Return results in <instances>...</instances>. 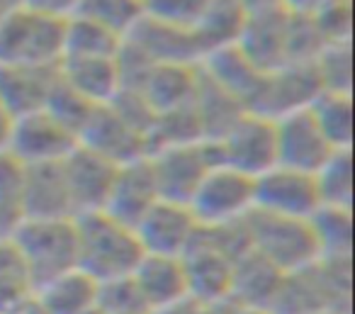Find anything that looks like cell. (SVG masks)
I'll use <instances>...</instances> for the list:
<instances>
[{
    "label": "cell",
    "instance_id": "obj_1",
    "mask_svg": "<svg viewBox=\"0 0 355 314\" xmlns=\"http://www.w3.org/2000/svg\"><path fill=\"white\" fill-rule=\"evenodd\" d=\"M78 263L76 268L93 283H107L134 273L144 251L132 226L112 220L105 212L76 217Z\"/></svg>",
    "mask_w": 355,
    "mask_h": 314
},
{
    "label": "cell",
    "instance_id": "obj_2",
    "mask_svg": "<svg viewBox=\"0 0 355 314\" xmlns=\"http://www.w3.org/2000/svg\"><path fill=\"white\" fill-rule=\"evenodd\" d=\"M10 239L15 241L35 288L76 270V220H25Z\"/></svg>",
    "mask_w": 355,
    "mask_h": 314
},
{
    "label": "cell",
    "instance_id": "obj_3",
    "mask_svg": "<svg viewBox=\"0 0 355 314\" xmlns=\"http://www.w3.org/2000/svg\"><path fill=\"white\" fill-rule=\"evenodd\" d=\"M64 22L20 6L0 22V66H59Z\"/></svg>",
    "mask_w": 355,
    "mask_h": 314
},
{
    "label": "cell",
    "instance_id": "obj_4",
    "mask_svg": "<svg viewBox=\"0 0 355 314\" xmlns=\"http://www.w3.org/2000/svg\"><path fill=\"white\" fill-rule=\"evenodd\" d=\"M246 229L251 251L285 275L309 268L321 258L309 220H290L253 210L246 217Z\"/></svg>",
    "mask_w": 355,
    "mask_h": 314
},
{
    "label": "cell",
    "instance_id": "obj_5",
    "mask_svg": "<svg viewBox=\"0 0 355 314\" xmlns=\"http://www.w3.org/2000/svg\"><path fill=\"white\" fill-rule=\"evenodd\" d=\"M321 93L314 64H285L261 76L246 113L277 122L287 115L309 110Z\"/></svg>",
    "mask_w": 355,
    "mask_h": 314
},
{
    "label": "cell",
    "instance_id": "obj_6",
    "mask_svg": "<svg viewBox=\"0 0 355 314\" xmlns=\"http://www.w3.org/2000/svg\"><path fill=\"white\" fill-rule=\"evenodd\" d=\"M153 181L161 200L188 205L202 178L219 166L214 142H198L188 147H171L148 154Z\"/></svg>",
    "mask_w": 355,
    "mask_h": 314
},
{
    "label": "cell",
    "instance_id": "obj_7",
    "mask_svg": "<svg viewBox=\"0 0 355 314\" xmlns=\"http://www.w3.org/2000/svg\"><path fill=\"white\" fill-rule=\"evenodd\" d=\"M200 226H222L253 212V181L232 168L214 166L188 202Z\"/></svg>",
    "mask_w": 355,
    "mask_h": 314
},
{
    "label": "cell",
    "instance_id": "obj_8",
    "mask_svg": "<svg viewBox=\"0 0 355 314\" xmlns=\"http://www.w3.org/2000/svg\"><path fill=\"white\" fill-rule=\"evenodd\" d=\"M214 149L219 166L256 181L258 176L277 166L275 122L251 113L241 115L239 122L214 142Z\"/></svg>",
    "mask_w": 355,
    "mask_h": 314
},
{
    "label": "cell",
    "instance_id": "obj_9",
    "mask_svg": "<svg viewBox=\"0 0 355 314\" xmlns=\"http://www.w3.org/2000/svg\"><path fill=\"white\" fill-rule=\"evenodd\" d=\"M321 207L316 181L309 173L272 166L253 181V210L290 220H311Z\"/></svg>",
    "mask_w": 355,
    "mask_h": 314
},
{
    "label": "cell",
    "instance_id": "obj_10",
    "mask_svg": "<svg viewBox=\"0 0 355 314\" xmlns=\"http://www.w3.org/2000/svg\"><path fill=\"white\" fill-rule=\"evenodd\" d=\"M76 147L78 139L42 110L12 119L6 151L15 156L22 166H40V163H61Z\"/></svg>",
    "mask_w": 355,
    "mask_h": 314
},
{
    "label": "cell",
    "instance_id": "obj_11",
    "mask_svg": "<svg viewBox=\"0 0 355 314\" xmlns=\"http://www.w3.org/2000/svg\"><path fill=\"white\" fill-rule=\"evenodd\" d=\"M200 231L198 220L188 205L158 200L134 226L144 254L183 258Z\"/></svg>",
    "mask_w": 355,
    "mask_h": 314
},
{
    "label": "cell",
    "instance_id": "obj_12",
    "mask_svg": "<svg viewBox=\"0 0 355 314\" xmlns=\"http://www.w3.org/2000/svg\"><path fill=\"white\" fill-rule=\"evenodd\" d=\"M275 151L277 166L314 176L334 156L336 149L326 142L309 110H302L275 122Z\"/></svg>",
    "mask_w": 355,
    "mask_h": 314
},
{
    "label": "cell",
    "instance_id": "obj_13",
    "mask_svg": "<svg viewBox=\"0 0 355 314\" xmlns=\"http://www.w3.org/2000/svg\"><path fill=\"white\" fill-rule=\"evenodd\" d=\"M180 261H183L185 280H188V297H193L195 302L229 299L234 261L209 239L202 226Z\"/></svg>",
    "mask_w": 355,
    "mask_h": 314
},
{
    "label": "cell",
    "instance_id": "obj_14",
    "mask_svg": "<svg viewBox=\"0 0 355 314\" xmlns=\"http://www.w3.org/2000/svg\"><path fill=\"white\" fill-rule=\"evenodd\" d=\"M78 144L103 156L105 161L114 163V166H124V163L148 156L146 137L134 127H129L110 105L95 108L93 117L80 132Z\"/></svg>",
    "mask_w": 355,
    "mask_h": 314
},
{
    "label": "cell",
    "instance_id": "obj_15",
    "mask_svg": "<svg viewBox=\"0 0 355 314\" xmlns=\"http://www.w3.org/2000/svg\"><path fill=\"white\" fill-rule=\"evenodd\" d=\"M61 168H64V178L66 185H69L76 217L90 215V212H103L117 166L78 144L61 161Z\"/></svg>",
    "mask_w": 355,
    "mask_h": 314
},
{
    "label": "cell",
    "instance_id": "obj_16",
    "mask_svg": "<svg viewBox=\"0 0 355 314\" xmlns=\"http://www.w3.org/2000/svg\"><path fill=\"white\" fill-rule=\"evenodd\" d=\"M158 200L161 197H158L151 163H148L146 156V158H139V161L117 166V173H114L112 188H110V195L103 212L134 229L139 224V220Z\"/></svg>",
    "mask_w": 355,
    "mask_h": 314
},
{
    "label": "cell",
    "instance_id": "obj_17",
    "mask_svg": "<svg viewBox=\"0 0 355 314\" xmlns=\"http://www.w3.org/2000/svg\"><path fill=\"white\" fill-rule=\"evenodd\" d=\"M56 81V66H0V108L10 119L42 113Z\"/></svg>",
    "mask_w": 355,
    "mask_h": 314
},
{
    "label": "cell",
    "instance_id": "obj_18",
    "mask_svg": "<svg viewBox=\"0 0 355 314\" xmlns=\"http://www.w3.org/2000/svg\"><path fill=\"white\" fill-rule=\"evenodd\" d=\"M285 40L287 13L277 6L270 10L248 15L236 47L261 74H268V71H275L287 64Z\"/></svg>",
    "mask_w": 355,
    "mask_h": 314
},
{
    "label": "cell",
    "instance_id": "obj_19",
    "mask_svg": "<svg viewBox=\"0 0 355 314\" xmlns=\"http://www.w3.org/2000/svg\"><path fill=\"white\" fill-rule=\"evenodd\" d=\"M25 220H76L61 163L25 166Z\"/></svg>",
    "mask_w": 355,
    "mask_h": 314
},
{
    "label": "cell",
    "instance_id": "obj_20",
    "mask_svg": "<svg viewBox=\"0 0 355 314\" xmlns=\"http://www.w3.org/2000/svg\"><path fill=\"white\" fill-rule=\"evenodd\" d=\"M146 59H151L156 66L161 64H185L200 66L202 51L195 42L193 30H180V27L161 25L148 17H144L132 35L127 37Z\"/></svg>",
    "mask_w": 355,
    "mask_h": 314
},
{
    "label": "cell",
    "instance_id": "obj_21",
    "mask_svg": "<svg viewBox=\"0 0 355 314\" xmlns=\"http://www.w3.org/2000/svg\"><path fill=\"white\" fill-rule=\"evenodd\" d=\"M285 273L268 263L256 251H248L234 261L232 285H229V302L239 307H261L272 309L277 292L282 288Z\"/></svg>",
    "mask_w": 355,
    "mask_h": 314
},
{
    "label": "cell",
    "instance_id": "obj_22",
    "mask_svg": "<svg viewBox=\"0 0 355 314\" xmlns=\"http://www.w3.org/2000/svg\"><path fill=\"white\" fill-rule=\"evenodd\" d=\"M132 280L148 312L188 297V280L180 258L144 254L134 268Z\"/></svg>",
    "mask_w": 355,
    "mask_h": 314
},
{
    "label": "cell",
    "instance_id": "obj_23",
    "mask_svg": "<svg viewBox=\"0 0 355 314\" xmlns=\"http://www.w3.org/2000/svg\"><path fill=\"white\" fill-rule=\"evenodd\" d=\"M59 78L95 108H103L119 93V74L114 59H61Z\"/></svg>",
    "mask_w": 355,
    "mask_h": 314
},
{
    "label": "cell",
    "instance_id": "obj_24",
    "mask_svg": "<svg viewBox=\"0 0 355 314\" xmlns=\"http://www.w3.org/2000/svg\"><path fill=\"white\" fill-rule=\"evenodd\" d=\"M200 74L207 81H212L217 88L227 90L229 95L239 100L246 108L251 100L253 90H256L258 81H261V71L243 56V51L234 47H224V49L209 51L200 61Z\"/></svg>",
    "mask_w": 355,
    "mask_h": 314
},
{
    "label": "cell",
    "instance_id": "obj_25",
    "mask_svg": "<svg viewBox=\"0 0 355 314\" xmlns=\"http://www.w3.org/2000/svg\"><path fill=\"white\" fill-rule=\"evenodd\" d=\"M200 83V66L185 64H161L153 66L141 95L153 108V113L161 115L168 110L190 105L195 98V90Z\"/></svg>",
    "mask_w": 355,
    "mask_h": 314
},
{
    "label": "cell",
    "instance_id": "obj_26",
    "mask_svg": "<svg viewBox=\"0 0 355 314\" xmlns=\"http://www.w3.org/2000/svg\"><path fill=\"white\" fill-rule=\"evenodd\" d=\"M98 283L78 268L37 288V304L42 314H90L95 307Z\"/></svg>",
    "mask_w": 355,
    "mask_h": 314
},
{
    "label": "cell",
    "instance_id": "obj_27",
    "mask_svg": "<svg viewBox=\"0 0 355 314\" xmlns=\"http://www.w3.org/2000/svg\"><path fill=\"white\" fill-rule=\"evenodd\" d=\"M246 10L236 0H209L207 10L193 27L195 42H198L202 56L236 44L243 25H246Z\"/></svg>",
    "mask_w": 355,
    "mask_h": 314
},
{
    "label": "cell",
    "instance_id": "obj_28",
    "mask_svg": "<svg viewBox=\"0 0 355 314\" xmlns=\"http://www.w3.org/2000/svg\"><path fill=\"white\" fill-rule=\"evenodd\" d=\"M193 108L200 119V127H202L205 142H217L219 137H224L239 122L241 115H246V108L234 95L217 88L202 74H200V83L198 90H195Z\"/></svg>",
    "mask_w": 355,
    "mask_h": 314
},
{
    "label": "cell",
    "instance_id": "obj_29",
    "mask_svg": "<svg viewBox=\"0 0 355 314\" xmlns=\"http://www.w3.org/2000/svg\"><path fill=\"white\" fill-rule=\"evenodd\" d=\"M119 44L122 40L105 27L71 15L64 22V56L61 59H114Z\"/></svg>",
    "mask_w": 355,
    "mask_h": 314
},
{
    "label": "cell",
    "instance_id": "obj_30",
    "mask_svg": "<svg viewBox=\"0 0 355 314\" xmlns=\"http://www.w3.org/2000/svg\"><path fill=\"white\" fill-rule=\"evenodd\" d=\"M71 15L83 17L117 35L119 40H127L144 20V0H76Z\"/></svg>",
    "mask_w": 355,
    "mask_h": 314
},
{
    "label": "cell",
    "instance_id": "obj_31",
    "mask_svg": "<svg viewBox=\"0 0 355 314\" xmlns=\"http://www.w3.org/2000/svg\"><path fill=\"white\" fill-rule=\"evenodd\" d=\"M311 119L336 151H348L353 142V100L350 95L321 93L309 108Z\"/></svg>",
    "mask_w": 355,
    "mask_h": 314
},
{
    "label": "cell",
    "instance_id": "obj_32",
    "mask_svg": "<svg viewBox=\"0 0 355 314\" xmlns=\"http://www.w3.org/2000/svg\"><path fill=\"white\" fill-rule=\"evenodd\" d=\"M198 142H205V137L195 108L190 103L183 105V108L156 115L151 132H148V154L171 147H188V144Z\"/></svg>",
    "mask_w": 355,
    "mask_h": 314
},
{
    "label": "cell",
    "instance_id": "obj_33",
    "mask_svg": "<svg viewBox=\"0 0 355 314\" xmlns=\"http://www.w3.org/2000/svg\"><path fill=\"white\" fill-rule=\"evenodd\" d=\"M25 222V166L0 151V236H12V231Z\"/></svg>",
    "mask_w": 355,
    "mask_h": 314
},
{
    "label": "cell",
    "instance_id": "obj_34",
    "mask_svg": "<svg viewBox=\"0 0 355 314\" xmlns=\"http://www.w3.org/2000/svg\"><path fill=\"white\" fill-rule=\"evenodd\" d=\"M309 222L314 229L316 244H319L321 258H350V246H353V215H350V210L321 205Z\"/></svg>",
    "mask_w": 355,
    "mask_h": 314
},
{
    "label": "cell",
    "instance_id": "obj_35",
    "mask_svg": "<svg viewBox=\"0 0 355 314\" xmlns=\"http://www.w3.org/2000/svg\"><path fill=\"white\" fill-rule=\"evenodd\" d=\"M321 205L350 210L353 207V156L348 151H336L314 173Z\"/></svg>",
    "mask_w": 355,
    "mask_h": 314
},
{
    "label": "cell",
    "instance_id": "obj_36",
    "mask_svg": "<svg viewBox=\"0 0 355 314\" xmlns=\"http://www.w3.org/2000/svg\"><path fill=\"white\" fill-rule=\"evenodd\" d=\"M44 113L49 115L56 124H61L66 132H71L78 139L83 127L88 124V119L93 117L95 105H90L85 98H80L73 88H69V85L59 78L54 83V88H51L49 98H46Z\"/></svg>",
    "mask_w": 355,
    "mask_h": 314
},
{
    "label": "cell",
    "instance_id": "obj_37",
    "mask_svg": "<svg viewBox=\"0 0 355 314\" xmlns=\"http://www.w3.org/2000/svg\"><path fill=\"white\" fill-rule=\"evenodd\" d=\"M314 71L324 93L350 95L353 83V49L350 44H329L314 59Z\"/></svg>",
    "mask_w": 355,
    "mask_h": 314
},
{
    "label": "cell",
    "instance_id": "obj_38",
    "mask_svg": "<svg viewBox=\"0 0 355 314\" xmlns=\"http://www.w3.org/2000/svg\"><path fill=\"white\" fill-rule=\"evenodd\" d=\"M329 47L316 30L311 17H300L287 13V40H285V54L287 64H314L316 56Z\"/></svg>",
    "mask_w": 355,
    "mask_h": 314
},
{
    "label": "cell",
    "instance_id": "obj_39",
    "mask_svg": "<svg viewBox=\"0 0 355 314\" xmlns=\"http://www.w3.org/2000/svg\"><path fill=\"white\" fill-rule=\"evenodd\" d=\"M95 307L103 314H146L148 312L141 295H139L137 285H134L132 275L107 280V283H98Z\"/></svg>",
    "mask_w": 355,
    "mask_h": 314
},
{
    "label": "cell",
    "instance_id": "obj_40",
    "mask_svg": "<svg viewBox=\"0 0 355 314\" xmlns=\"http://www.w3.org/2000/svg\"><path fill=\"white\" fill-rule=\"evenodd\" d=\"M207 6L209 0H144V17L161 25L193 30Z\"/></svg>",
    "mask_w": 355,
    "mask_h": 314
},
{
    "label": "cell",
    "instance_id": "obj_41",
    "mask_svg": "<svg viewBox=\"0 0 355 314\" xmlns=\"http://www.w3.org/2000/svg\"><path fill=\"white\" fill-rule=\"evenodd\" d=\"M316 30L321 32L326 44H350V25H353V8L350 0H331L324 10L314 17Z\"/></svg>",
    "mask_w": 355,
    "mask_h": 314
},
{
    "label": "cell",
    "instance_id": "obj_42",
    "mask_svg": "<svg viewBox=\"0 0 355 314\" xmlns=\"http://www.w3.org/2000/svg\"><path fill=\"white\" fill-rule=\"evenodd\" d=\"M22 6L30 8V10H37V13H44V15L66 20V17L73 13L76 0H22Z\"/></svg>",
    "mask_w": 355,
    "mask_h": 314
},
{
    "label": "cell",
    "instance_id": "obj_43",
    "mask_svg": "<svg viewBox=\"0 0 355 314\" xmlns=\"http://www.w3.org/2000/svg\"><path fill=\"white\" fill-rule=\"evenodd\" d=\"M331 0H280V8L290 15L314 17L319 10H324Z\"/></svg>",
    "mask_w": 355,
    "mask_h": 314
},
{
    "label": "cell",
    "instance_id": "obj_44",
    "mask_svg": "<svg viewBox=\"0 0 355 314\" xmlns=\"http://www.w3.org/2000/svg\"><path fill=\"white\" fill-rule=\"evenodd\" d=\"M200 302H195L193 297H185V299H178V302H171L166 307H156L146 314H198Z\"/></svg>",
    "mask_w": 355,
    "mask_h": 314
},
{
    "label": "cell",
    "instance_id": "obj_45",
    "mask_svg": "<svg viewBox=\"0 0 355 314\" xmlns=\"http://www.w3.org/2000/svg\"><path fill=\"white\" fill-rule=\"evenodd\" d=\"M239 6L246 10V15H253V13H263L270 10V8L280 6V0H236Z\"/></svg>",
    "mask_w": 355,
    "mask_h": 314
},
{
    "label": "cell",
    "instance_id": "obj_46",
    "mask_svg": "<svg viewBox=\"0 0 355 314\" xmlns=\"http://www.w3.org/2000/svg\"><path fill=\"white\" fill-rule=\"evenodd\" d=\"M10 122H12V119L6 115V110L0 108V151H6V144H8V132H10Z\"/></svg>",
    "mask_w": 355,
    "mask_h": 314
},
{
    "label": "cell",
    "instance_id": "obj_47",
    "mask_svg": "<svg viewBox=\"0 0 355 314\" xmlns=\"http://www.w3.org/2000/svg\"><path fill=\"white\" fill-rule=\"evenodd\" d=\"M22 6V0H0V22L6 20L10 13H15Z\"/></svg>",
    "mask_w": 355,
    "mask_h": 314
},
{
    "label": "cell",
    "instance_id": "obj_48",
    "mask_svg": "<svg viewBox=\"0 0 355 314\" xmlns=\"http://www.w3.org/2000/svg\"><path fill=\"white\" fill-rule=\"evenodd\" d=\"M232 314H272V312L270 309H261V307H239V304H234Z\"/></svg>",
    "mask_w": 355,
    "mask_h": 314
}]
</instances>
